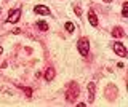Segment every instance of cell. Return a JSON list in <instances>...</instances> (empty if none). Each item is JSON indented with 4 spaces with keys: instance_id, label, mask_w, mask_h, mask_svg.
<instances>
[{
    "instance_id": "1",
    "label": "cell",
    "mask_w": 128,
    "mask_h": 107,
    "mask_svg": "<svg viewBox=\"0 0 128 107\" xmlns=\"http://www.w3.org/2000/svg\"><path fill=\"white\" fill-rule=\"evenodd\" d=\"M78 94H80L78 85H77L75 82H70L69 85H67V88H66V99H67L69 102H74L75 98H78Z\"/></svg>"
},
{
    "instance_id": "2",
    "label": "cell",
    "mask_w": 128,
    "mask_h": 107,
    "mask_svg": "<svg viewBox=\"0 0 128 107\" xmlns=\"http://www.w3.org/2000/svg\"><path fill=\"white\" fill-rule=\"evenodd\" d=\"M77 50L78 53L82 54V56H88V53H90V40L88 38H80V40L77 42Z\"/></svg>"
},
{
    "instance_id": "3",
    "label": "cell",
    "mask_w": 128,
    "mask_h": 107,
    "mask_svg": "<svg viewBox=\"0 0 128 107\" xmlns=\"http://www.w3.org/2000/svg\"><path fill=\"white\" fill-rule=\"evenodd\" d=\"M112 50H114L115 54H118L120 58H125L126 56V46L123 45V43H120V42H115L114 45H112Z\"/></svg>"
},
{
    "instance_id": "4",
    "label": "cell",
    "mask_w": 128,
    "mask_h": 107,
    "mask_svg": "<svg viewBox=\"0 0 128 107\" xmlns=\"http://www.w3.org/2000/svg\"><path fill=\"white\" fill-rule=\"evenodd\" d=\"M19 18H21V10L16 8L13 11H10V14H8V18H6V22H10V24H16V22L19 21Z\"/></svg>"
},
{
    "instance_id": "5",
    "label": "cell",
    "mask_w": 128,
    "mask_h": 107,
    "mask_svg": "<svg viewBox=\"0 0 128 107\" xmlns=\"http://www.w3.org/2000/svg\"><path fill=\"white\" fill-rule=\"evenodd\" d=\"M34 13H37V14H42V16H50V14H51V10L48 8L46 5H35V8H34Z\"/></svg>"
},
{
    "instance_id": "6",
    "label": "cell",
    "mask_w": 128,
    "mask_h": 107,
    "mask_svg": "<svg viewBox=\"0 0 128 107\" xmlns=\"http://www.w3.org/2000/svg\"><path fill=\"white\" fill-rule=\"evenodd\" d=\"M86 90H88V102H93L94 101V93H96V85L93 82H90L88 83V86H86Z\"/></svg>"
},
{
    "instance_id": "7",
    "label": "cell",
    "mask_w": 128,
    "mask_h": 107,
    "mask_svg": "<svg viewBox=\"0 0 128 107\" xmlns=\"http://www.w3.org/2000/svg\"><path fill=\"white\" fill-rule=\"evenodd\" d=\"M88 22H90V24L93 26V27L98 26V16L94 14V11H93V10L88 11Z\"/></svg>"
},
{
    "instance_id": "8",
    "label": "cell",
    "mask_w": 128,
    "mask_h": 107,
    "mask_svg": "<svg viewBox=\"0 0 128 107\" xmlns=\"http://www.w3.org/2000/svg\"><path fill=\"white\" fill-rule=\"evenodd\" d=\"M123 35H125V32H123V29H122V27H114V29H112V37L122 38Z\"/></svg>"
},
{
    "instance_id": "9",
    "label": "cell",
    "mask_w": 128,
    "mask_h": 107,
    "mask_svg": "<svg viewBox=\"0 0 128 107\" xmlns=\"http://www.w3.org/2000/svg\"><path fill=\"white\" fill-rule=\"evenodd\" d=\"M54 78V69L53 67H50V69H46V72H45V80L46 82H51Z\"/></svg>"
},
{
    "instance_id": "10",
    "label": "cell",
    "mask_w": 128,
    "mask_h": 107,
    "mask_svg": "<svg viewBox=\"0 0 128 107\" xmlns=\"http://www.w3.org/2000/svg\"><path fill=\"white\" fill-rule=\"evenodd\" d=\"M64 27H66V30H67V32H69V34H72V32H74V30H75V26L72 24V22H69V21H67L66 24H64Z\"/></svg>"
},
{
    "instance_id": "11",
    "label": "cell",
    "mask_w": 128,
    "mask_h": 107,
    "mask_svg": "<svg viewBox=\"0 0 128 107\" xmlns=\"http://www.w3.org/2000/svg\"><path fill=\"white\" fill-rule=\"evenodd\" d=\"M122 16L123 18H128V3L126 2L122 5Z\"/></svg>"
},
{
    "instance_id": "12",
    "label": "cell",
    "mask_w": 128,
    "mask_h": 107,
    "mask_svg": "<svg viewBox=\"0 0 128 107\" xmlns=\"http://www.w3.org/2000/svg\"><path fill=\"white\" fill-rule=\"evenodd\" d=\"M37 26H38L40 30H48V24H46V22H43V21H38Z\"/></svg>"
},
{
    "instance_id": "13",
    "label": "cell",
    "mask_w": 128,
    "mask_h": 107,
    "mask_svg": "<svg viewBox=\"0 0 128 107\" xmlns=\"http://www.w3.org/2000/svg\"><path fill=\"white\" fill-rule=\"evenodd\" d=\"M74 11H75V14H77V16L82 14V10H80V8H74Z\"/></svg>"
},
{
    "instance_id": "14",
    "label": "cell",
    "mask_w": 128,
    "mask_h": 107,
    "mask_svg": "<svg viewBox=\"0 0 128 107\" xmlns=\"http://www.w3.org/2000/svg\"><path fill=\"white\" fill-rule=\"evenodd\" d=\"M102 2H106V3H110V2H112V0H102Z\"/></svg>"
},
{
    "instance_id": "15",
    "label": "cell",
    "mask_w": 128,
    "mask_h": 107,
    "mask_svg": "<svg viewBox=\"0 0 128 107\" xmlns=\"http://www.w3.org/2000/svg\"><path fill=\"white\" fill-rule=\"evenodd\" d=\"M2 51H3V50H2V48H0V54H2Z\"/></svg>"
}]
</instances>
